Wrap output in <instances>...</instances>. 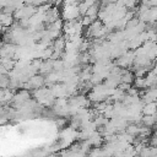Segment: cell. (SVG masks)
I'll list each match as a JSON object with an SVG mask.
<instances>
[{
    "label": "cell",
    "instance_id": "obj_3",
    "mask_svg": "<svg viewBox=\"0 0 157 157\" xmlns=\"http://www.w3.org/2000/svg\"><path fill=\"white\" fill-rule=\"evenodd\" d=\"M156 123H157V115H142L141 117V124L144 126L151 128V126H155Z\"/></svg>",
    "mask_w": 157,
    "mask_h": 157
},
{
    "label": "cell",
    "instance_id": "obj_1",
    "mask_svg": "<svg viewBox=\"0 0 157 157\" xmlns=\"http://www.w3.org/2000/svg\"><path fill=\"white\" fill-rule=\"evenodd\" d=\"M15 22V17L11 13H0V23L1 27L10 28Z\"/></svg>",
    "mask_w": 157,
    "mask_h": 157
},
{
    "label": "cell",
    "instance_id": "obj_2",
    "mask_svg": "<svg viewBox=\"0 0 157 157\" xmlns=\"http://www.w3.org/2000/svg\"><path fill=\"white\" fill-rule=\"evenodd\" d=\"M142 114L144 115H157V102H152L148 104H145L142 107Z\"/></svg>",
    "mask_w": 157,
    "mask_h": 157
},
{
    "label": "cell",
    "instance_id": "obj_4",
    "mask_svg": "<svg viewBox=\"0 0 157 157\" xmlns=\"http://www.w3.org/2000/svg\"><path fill=\"white\" fill-rule=\"evenodd\" d=\"M28 82H29V85H31L32 88H37V90H38V88L44 83V78H43V76L34 75V76H31V77H29Z\"/></svg>",
    "mask_w": 157,
    "mask_h": 157
},
{
    "label": "cell",
    "instance_id": "obj_6",
    "mask_svg": "<svg viewBox=\"0 0 157 157\" xmlns=\"http://www.w3.org/2000/svg\"><path fill=\"white\" fill-rule=\"evenodd\" d=\"M156 61H157V58H156Z\"/></svg>",
    "mask_w": 157,
    "mask_h": 157
},
{
    "label": "cell",
    "instance_id": "obj_5",
    "mask_svg": "<svg viewBox=\"0 0 157 157\" xmlns=\"http://www.w3.org/2000/svg\"><path fill=\"white\" fill-rule=\"evenodd\" d=\"M134 86H135L137 90H141V88L147 87V86H146V78H145V77H136L135 81H134Z\"/></svg>",
    "mask_w": 157,
    "mask_h": 157
}]
</instances>
